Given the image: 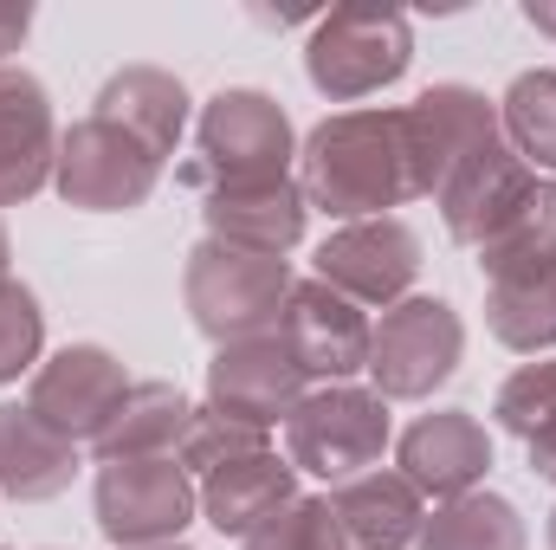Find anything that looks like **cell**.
Listing matches in <instances>:
<instances>
[{
  "instance_id": "cell-1",
  "label": "cell",
  "mask_w": 556,
  "mask_h": 550,
  "mask_svg": "<svg viewBox=\"0 0 556 550\" xmlns=\"http://www.w3.org/2000/svg\"><path fill=\"white\" fill-rule=\"evenodd\" d=\"M298 188H304V208L343 227L382 221L389 208L420 201L415 155H408V111H389V104L330 111L298 142Z\"/></svg>"
},
{
  "instance_id": "cell-2",
  "label": "cell",
  "mask_w": 556,
  "mask_h": 550,
  "mask_svg": "<svg viewBox=\"0 0 556 550\" xmlns=\"http://www.w3.org/2000/svg\"><path fill=\"white\" fill-rule=\"evenodd\" d=\"M298 162V130L273 91L260 85H227L201 104L194 117V155L175 168L181 188L214 195V188H247V182H278Z\"/></svg>"
},
{
  "instance_id": "cell-3",
  "label": "cell",
  "mask_w": 556,
  "mask_h": 550,
  "mask_svg": "<svg viewBox=\"0 0 556 550\" xmlns=\"http://www.w3.org/2000/svg\"><path fill=\"white\" fill-rule=\"evenodd\" d=\"M291 260L253 253V247H227V240H194L188 266H181V298H188V324L227 350L247 337H273L291 298Z\"/></svg>"
},
{
  "instance_id": "cell-4",
  "label": "cell",
  "mask_w": 556,
  "mask_h": 550,
  "mask_svg": "<svg viewBox=\"0 0 556 550\" xmlns=\"http://www.w3.org/2000/svg\"><path fill=\"white\" fill-rule=\"evenodd\" d=\"M408 65H415V26L395 7H337V13H317L311 20L304 78L330 104L376 98V91L402 85Z\"/></svg>"
},
{
  "instance_id": "cell-5",
  "label": "cell",
  "mask_w": 556,
  "mask_h": 550,
  "mask_svg": "<svg viewBox=\"0 0 556 550\" xmlns=\"http://www.w3.org/2000/svg\"><path fill=\"white\" fill-rule=\"evenodd\" d=\"M389 440H395L389 402L376 389H356V383L311 389L298 409L285 414V460L298 473H317L324 486L376 473L382 453H389Z\"/></svg>"
},
{
  "instance_id": "cell-6",
  "label": "cell",
  "mask_w": 556,
  "mask_h": 550,
  "mask_svg": "<svg viewBox=\"0 0 556 550\" xmlns=\"http://www.w3.org/2000/svg\"><path fill=\"white\" fill-rule=\"evenodd\" d=\"M162 155L137 142L124 124L85 111L72 130H59V168H52V188L85 208V214H137L142 201L162 188Z\"/></svg>"
},
{
  "instance_id": "cell-7",
  "label": "cell",
  "mask_w": 556,
  "mask_h": 550,
  "mask_svg": "<svg viewBox=\"0 0 556 550\" xmlns=\"http://www.w3.org/2000/svg\"><path fill=\"white\" fill-rule=\"evenodd\" d=\"M201 518V486L181 460H98V532L117 550L181 545Z\"/></svg>"
},
{
  "instance_id": "cell-8",
  "label": "cell",
  "mask_w": 556,
  "mask_h": 550,
  "mask_svg": "<svg viewBox=\"0 0 556 550\" xmlns=\"http://www.w3.org/2000/svg\"><path fill=\"white\" fill-rule=\"evenodd\" d=\"M466 357V324L446 298H402L369 330V389L382 402H427Z\"/></svg>"
},
{
  "instance_id": "cell-9",
  "label": "cell",
  "mask_w": 556,
  "mask_h": 550,
  "mask_svg": "<svg viewBox=\"0 0 556 550\" xmlns=\"http://www.w3.org/2000/svg\"><path fill=\"white\" fill-rule=\"evenodd\" d=\"M311 278L330 285V291H343V298L363 304V311H395L420 278V234L408 221H395V214H382V221H350V227H337V234L317 247Z\"/></svg>"
},
{
  "instance_id": "cell-10",
  "label": "cell",
  "mask_w": 556,
  "mask_h": 550,
  "mask_svg": "<svg viewBox=\"0 0 556 550\" xmlns=\"http://www.w3.org/2000/svg\"><path fill=\"white\" fill-rule=\"evenodd\" d=\"M130 396V370L104 350V343H72L59 357H46L26 383V409L39 414L52 434H65L78 453L98 447L104 421Z\"/></svg>"
},
{
  "instance_id": "cell-11",
  "label": "cell",
  "mask_w": 556,
  "mask_h": 550,
  "mask_svg": "<svg viewBox=\"0 0 556 550\" xmlns=\"http://www.w3.org/2000/svg\"><path fill=\"white\" fill-rule=\"evenodd\" d=\"M369 330L376 324L363 304H350L343 291H330L317 278H298L273 337L291 350V363L304 370L311 389H330V383H350L356 370H369Z\"/></svg>"
},
{
  "instance_id": "cell-12",
  "label": "cell",
  "mask_w": 556,
  "mask_h": 550,
  "mask_svg": "<svg viewBox=\"0 0 556 550\" xmlns=\"http://www.w3.org/2000/svg\"><path fill=\"white\" fill-rule=\"evenodd\" d=\"M408 111V155H415V188L440 195L485 142H498V104L472 85H427Z\"/></svg>"
},
{
  "instance_id": "cell-13",
  "label": "cell",
  "mask_w": 556,
  "mask_h": 550,
  "mask_svg": "<svg viewBox=\"0 0 556 550\" xmlns=\"http://www.w3.org/2000/svg\"><path fill=\"white\" fill-rule=\"evenodd\" d=\"M395 466L402 479L415 486L420 499H466L485 486L492 473V434L472 409H433L415 414L402 434H395Z\"/></svg>"
},
{
  "instance_id": "cell-14",
  "label": "cell",
  "mask_w": 556,
  "mask_h": 550,
  "mask_svg": "<svg viewBox=\"0 0 556 550\" xmlns=\"http://www.w3.org/2000/svg\"><path fill=\"white\" fill-rule=\"evenodd\" d=\"M544 175L511 149V142L498 137V142H485L440 195H433V208H440V221H446V234L466 247V253H479L525 201H531V188H538Z\"/></svg>"
},
{
  "instance_id": "cell-15",
  "label": "cell",
  "mask_w": 556,
  "mask_h": 550,
  "mask_svg": "<svg viewBox=\"0 0 556 550\" xmlns=\"http://www.w3.org/2000/svg\"><path fill=\"white\" fill-rule=\"evenodd\" d=\"M304 396H311V383H304V370L291 363V350H285L278 337L227 343V350H214V363H207V402L220 414H233V421L266 427V434H273Z\"/></svg>"
},
{
  "instance_id": "cell-16",
  "label": "cell",
  "mask_w": 556,
  "mask_h": 550,
  "mask_svg": "<svg viewBox=\"0 0 556 550\" xmlns=\"http://www.w3.org/2000/svg\"><path fill=\"white\" fill-rule=\"evenodd\" d=\"M59 168V117L46 85L26 65H0V208L52 188Z\"/></svg>"
},
{
  "instance_id": "cell-17",
  "label": "cell",
  "mask_w": 556,
  "mask_h": 550,
  "mask_svg": "<svg viewBox=\"0 0 556 550\" xmlns=\"http://www.w3.org/2000/svg\"><path fill=\"white\" fill-rule=\"evenodd\" d=\"M201 221H207V240H227V247H253V253H291L304 240V188L298 175H278V182H247V188H214L201 195Z\"/></svg>"
},
{
  "instance_id": "cell-18",
  "label": "cell",
  "mask_w": 556,
  "mask_h": 550,
  "mask_svg": "<svg viewBox=\"0 0 556 550\" xmlns=\"http://www.w3.org/2000/svg\"><path fill=\"white\" fill-rule=\"evenodd\" d=\"M291 499H298V466L285 453H273V447L247 453V460H233V466H220V473L201 479V518L220 538H240V545L260 525H273Z\"/></svg>"
},
{
  "instance_id": "cell-19",
  "label": "cell",
  "mask_w": 556,
  "mask_h": 550,
  "mask_svg": "<svg viewBox=\"0 0 556 550\" xmlns=\"http://www.w3.org/2000/svg\"><path fill=\"white\" fill-rule=\"evenodd\" d=\"M78 460L85 453L65 434H52L26 402H0V499H20V505L59 499L78 479Z\"/></svg>"
},
{
  "instance_id": "cell-20",
  "label": "cell",
  "mask_w": 556,
  "mask_h": 550,
  "mask_svg": "<svg viewBox=\"0 0 556 550\" xmlns=\"http://www.w3.org/2000/svg\"><path fill=\"white\" fill-rule=\"evenodd\" d=\"M330 512H337L350 550H408L427 525V499L402 473H382V466L330 486Z\"/></svg>"
},
{
  "instance_id": "cell-21",
  "label": "cell",
  "mask_w": 556,
  "mask_h": 550,
  "mask_svg": "<svg viewBox=\"0 0 556 550\" xmlns=\"http://www.w3.org/2000/svg\"><path fill=\"white\" fill-rule=\"evenodd\" d=\"M188 421H194V402L181 396V383L149 376V383H130V396L104 421L91 453L98 460H175L188 440Z\"/></svg>"
},
{
  "instance_id": "cell-22",
  "label": "cell",
  "mask_w": 556,
  "mask_h": 550,
  "mask_svg": "<svg viewBox=\"0 0 556 550\" xmlns=\"http://www.w3.org/2000/svg\"><path fill=\"white\" fill-rule=\"evenodd\" d=\"M91 111L111 117V124H124L130 137L149 142L168 162L181 130H188V85L175 72H162V65H124V72L104 78V91H98Z\"/></svg>"
},
{
  "instance_id": "cell-23",
  "label": "cell",
  "mask_w": 556,
  "mask_h": 550,
  "mask_svg": "<svg viewBox=\"0 0 556 550\" xmlns=\"http://www.w3.org/2000/svg\"><path fill=\"white\" fill-rule=\"evenodd\" d=\"M485 324L505 350L544 357L556 343V260L485 278Z\"/></svg>"
},
{
  "instance_id": "cell-24",
  "label": "cell",
  "mask_w": 556,
  "mask_h": 550,
  "mask_svg": "<svg viewBox=\"0 0 556 550\" xmlns=\"http://www.w3.org/2000/svg\"><path fill=\"white\" fill-rule=\"evenodd\" d=\"M525 512L498 492H466V499H446L433 505V518L420 525L415 550H525Z\"/></svg>"
},
{
  "instance_id": "cell-25",
  "label": "cell",
  "mask_w": 556,
  "mask_h": 550,
  "mask_svg": "<svg viewBox=\"0 0 556 550\" xmlns=\"http://www.w3.org/2000/svg\"><path fill=\"white\" fill-rule=\"evenodd\" d=\"M498 130L505 142L544 175H556V72H518L511 85H505V98H498Z\"/></svg>"
},
{
  "instance_id": "cell-26",
  "label": "cell",
  "mask_w": 556,
  "mask_h": 550,
  "mask_svg": "<svg viewBox=\"0 0 556 550\" xmlns=\"http://www.w3.org/2000/svg\"><path fill=\"white\" fill-rule=\"evenodd\" d=\"M479 260V273L498 278V273H518V266H544V260H556V182L544 175L538 188H531V201L472 253Z\"/></svg>"
},
{
  "instance_id": "cell-27",
  "label": "cell",
  "mask_w": 556,
  "mask_h": 550,
  "mask_svg": "<svg viewBox=\"0 0 556 550\" xmlns=\"http://www.w3.org/2000/svg\"><path fill=\"white\" fill-rule=\"evenodd\" d=\"M273 447V434L266 427H253V421H233V414H220L214 402L207 409H194L188 421V440H181V466L194 473V486L207 479V473H220V466H233V460H247V453H266Z\"/></svg>"
},
{
  "instance_id": "cell-28",
  "label": "cell",
  "mask_w": 556,
  "mask_h": 550,
  "mask_svg": "<svg viewBox=\"0 0 556 550\" xmlns=\"http://www.w3.org/2000/svg\"><path fill=\"white\" fill-rule=\"evenodd\" d=\"M498 427L511 440H538L544 427L556 421V357H538V363H518L505 383H498Z\"/></svg>"
},
{
  "instance_id": "cell-29",
  "label": "cell",
  "mask_w": 556,
  "mask_h": 550,
  "mask_svg": "<svg viewBox=\"0 0 556 550\" xmlns=\"http://www.w3.org/2000/svg\"><path fill=\"white\" fill-rule=\"evenodd\" d=\"M39 350H46V311H39L33 285L0 278V389L20 383V376H33Z\"/></svg>"
},
{
  "instance_id": "cell-30",
  "label": "cell",
  "mask_w": 556,
  "mask_h": 550,
  "mask_svg": "<svg viewBox=\"0 0 556 550\" xmlns=\"http://www.w3.org/2000/svg\"><path fill=\"white\" fill-rule=\"evenodd\" d=\"M240 550H350V538H343L330 499H304V492H298L273 525H260Z\"/></svg>"
},
{
  "instance_id": "cell-31",
  "label": "cell",
  "mask_w": 556,
  "mask_h": 550,
  "mask_svg": "<svg viewBox=\"0 0 556 550\" xmlns=\"http://www.w3.org/2000/svg\"><path fill=\"white\" fill-rule=\"evenodd\" d=\"M26 33H33V7H0V65H13Z\"/></svg>"
},
{
  "instance_id": "cell-32",
  "label": "cell",
  "mask_w": 556,
  "mask_h": 550,
  "mask_svg": "<svg viewBox=\"0 0 556 550\" xmlns=\"http://www.w3.org/2000/svg\"><path fill=\"white\" fill-rule=\"evenodd\" d=\"M525 453H531V473L556 486V421L544 427V434H538V440H525Z\"/></svg>"
},
{
  "instance_id": "cell-33",
  "label": "cell",
  "mask_w": 556,
  "mask_h": 550,
  "mask_svg": "<svg viewBox=\"0 0 556 550\" xmlns=\"http://www.w3.org/2000/svg\"><path fill=\"white\" fill-rule=\"evenodd\" d=\"M525 26H538L544 39H556V0H531L525 7Z\"/></svg>"
},
{
  "instance_id": "cell-34",
  "label": "cell",
  "mask_w": 556,
  "mask_h": 550,
  "mask_svg": "<svg viewBox=\"0 0 556 550\" xmlns=\"http://www.w3.org/2000/svg\"><path fill=\"white\" fill-rule=\"evenodd\" d=\"M7 260H13V240H7V221H0V278H7Z\"/></svg>"
},
{
  "instance_id": "cell-35",
  "label": "cell",
  "mask_w": 556,
  "mask_h": 550,
  "mask_svg": "<svg viewBox=\"0 0 556 550\" xmlns=\"http://www.w3.org/2000/svg\"><path fill=\"white\" fill-rule=\"evenodd\" d=\"M551 550H556V512H551Z\"/></svg>"
},
{
  "instance_id": "cell-36",
  "label": "cell",
  "mask_w": 556,
  "mask_h": 550,
  "mask_svg": "<svg viewBox=\"0 0 556 550\" xmlns=\"http://www.w3.org/2000/svg\"><path fill=\"white\" fill-rule=\"evenodd\" d=\"M155 550H188V545H155Z\"/></svg>"
}]
</instances>
